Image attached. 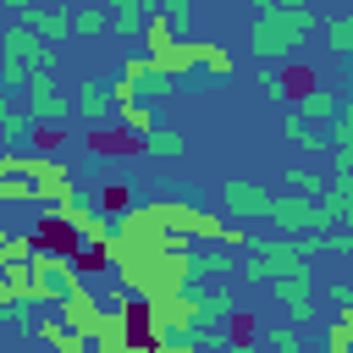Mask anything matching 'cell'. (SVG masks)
<instances>
[{"label": "cell", "mask_w": 353, "mask_h": 353, "mask_svg": "<svg viewBox=\"0 0 353 353\" xmlns=\"http://www.w3.org/2000/svg\"><path fill=\"white\" fill-rule=\"evenodd\" d=\"M55 61H61V50L44 39V44H39V72H55Z\"/></svg>", "instance_id": "cell-35"}, {"label": "cell", "mask_w": 353, "mask_h": 353, "mask_svg": "<svg viewBox=\"0 0 353 353\" xmlns=\"http://www.w3.org/2000/svg\"><path fill=\"white\" fill-rule=\"evenodd\" d=\"M292 110H298L303 121H314V127H320V121H331V116L342 110V99H336L331 88H309V94H298V99H292Z\"/></svg>", "instance_id": "cell-18"}, {"label": "cell", "mask_w": 353, "mask_h": 353, "mask_svg": "<svg viewBox=\"0 0 353 353\" xmlns=\"http://www.w3.org/2000/svg\"><path fill=\"white\" fill-rule=\"evenodd\" d=\"M232 270H237V259H232V254H221L215 243H210L204 254H193V276H232Z\"/></svg>", "instance_id": "cell-26"}, {"label": "cell", "mask_w": 353, "mask_h": 353, "mask_svg": "<svg viewBox=\"0 0 353 353\" xmlns=\"http://www.w3.org/2000/svg\"><path fill=\"white\" fill-rule=\"evenodd\" d=\"M110 265H116L121 287H127L132 298H143V303L193 287V248H188V237H176V232H160V237H149V243H127Z\"/></svg>", "instance_id": "cell-1"}, {"label": "cell", "mask_w": 353, "mask_h": 353, "mask_svg": "<svg viewBox=\"0 0 353 353\" xmlns=\"http://www.w3.org/2000/svg\"><path fill=\"white\" fill-rule=\"evenodd\" d=\"M325 143H331V160H336V171H353V110H347V105L331 116V132H325Z\"/></svg>", "instance_id": "cell-16"}, {"label": "cell", "mask_w": 353, "mask_h": 353, "mask_svg": "<svg viewBox=\"0 0 353 353\" xmlns=\"http://www.w3.org/2000/svg\"><path fill=\"white\" fill-rule=\"evenodd\" d=\"M39 44H44V39H39L28 22H17V28L0 39V83H6V88H22V83L39 72Z\"/></svg>", "instance_id": "cell-6"}, {"label": "cell", "mask_w": 353, "mask_h": 353, "mask_svg": "<svg viewBox=\"0 0 353 353\" xmlns=\"http://www.w3.org/2000/svg\"><path fill=\"white\" fill-rule=\"evenodd\" d=\"M6 171H11V149H6V154H0V176H6Z\"/></svg>", "instance_id": "cell-37"}, {"label": "cell", "mask_w": 353, "mask_h": 353, "mask_svg": "<svg viewBox=\"0 0 353 353\" xmlns=\"http://www.w3.org/2000/svg\"><path fill=\"white\" fill-rule=\"evenodd\" d=\"M105 11H110V33L132 39V33L143 28V17L154 11V0H105Z\"/></svg>", "instance_id": "cell-17"}, {"label": "cell", "mask_w": 353, "mask_h": 353, "mask_svg": "<svg viewBox=\"0 0 353 353\" xmlns=\"http://www.w3.org/2000/svg\"><path fill=\"white\" fill-rule=\"evenodd\" d=\"M265 342H270L276 353H298V347H303V336H298V325H270V331H265Z\"/></svg>", "instance_id": "cell-30"}, {"label": "cell", "mask_w": 353, "mask_h": 353, "mask_svg": "<svg viewBox=\"0 0 353 353\" xmlns=\"http://www.w3.org/2000/svg\"><path fill=\"white\" fill-rule=\"evenodd\" d=\"M99 314H105V303H99V298L88 292V281H83V287H72V292L61 298V320H66L72 331H83V336H88V331L99 325Z\"/></svg>", "instance_id": "cell-14"}, {"label": "cell", "mask_w": 353, "mask_h": 353, "mask_svg": "<svg viewBox=\"0 0 353 353\" xmlns=\"http://www.w3.org/2000/svg\"><path fill=\"white\" fill-rule=\"evenodd\" d=\"M138 143H143V149H149L154 160H176V154L188 149V138H182V132H160V127H149V132H143Z\"/></svg>", "instance_id": "cell-24"}, {"label": "cell", "mask_w": 353, "mask_h": 353, "mask_svg": "<svg viewBox=\"0 0 353 353\" xmlns=\"http://www.w3.org/2000/svg\"><path fill=\"white\" fill-rule=\"evenodd\" d=\"M72 287H83V270H77V254H61V248H33V303H61Z\"/></svg>", "instance_id": "cell-4"}, {"label": "cell", "mask_w": 353, "mask_h": 353, "mask_svg": "<svg viewBox=\"0 0 353 353\" xmlns=\"http://www.w3.org/2000/svg\"><path fill=\"white\" fill-rule=\"evenodd\" d=\"M55 221L77 237V248H99V243H105V232H110V215H105V210H94V204H77V199L55 204Z\"/></svg>", "instance_id": "cell-9"}, {"label": "cell", "mask_w": 353, "mask_h": 353, "mask_svg": "<svg viewBox=\"0 0 353 353\" xmlns=\"http://www.w3.org/2000/svg\"><path fill=\"white\" fill-rule=\"evenodd\" d=\"M325 298H331V303H342V309H347V303H353V281H331V287H325Z\"/></svg>", "instance_id": "cell-34"}, {"label": "cell", "mask_w": 353, "mask_h": 353, "mask_svg": "<svg viewBox=\"0 0 353 353\" xmlns=\"http://www.w3.org/2000/svg\"><path fill=\"white\" fill-rule=\"evenodd\" d=\"M325 50H331V55H353V17H347V11L325 22Z\"/></svg>", "instance_id": "cell-25"}, {"label": "cell", "mask_w": 353, "mask_h": 353, "mask_svg": "<svg viewBox=\"0 0 353 353\" xmlns=\"http://www.w3.org/2000/svg\"><path fill=\"white\" fill-rule=\"evenodd\" d=\"M193 72H199V77H232V50H221V44H193Z\"/></svg>", "instance_id": "cell-22"}, {"label": "cell", "mask_w": 353, "mask_h": 353, "mask_svg": "<svg viewBox=\"0 0 353 353\" xmlns=\"http://www.w3.org/2000/svg\"><path fill=\"white\" fill-rule=\"evenodd\" d=\"M33 303H0V325H33Z\"/></svg>", "instance_id": "cell-32"}, {"label": "cell", "mask_w": 353, "mask_h": 353, "mask_svg": "<svg viewBox=\"0 0 353 353\" xmlns=\"http://www.w3.org/2000/svg\"><path fill=\"white\" fill-rule=\"evenodd\" d=\"M88 342H94V347H105V353H121V347L132 342V314H127V309H105V314H99V325L88 331Z\"/></svg>", "instance_id": "cell-15"}, {"label": "cell", "mask_w": 353, "mask_h": 353, "mask_svg": "<svg viewBox=\"0 0 353 353\" xmlns=\"http://www.w3.org/2000/svg\"><path fill=\"white\" fill-rule=\"evenodd\" d=\"M259 221H276L281 232H331V215H325V204H320V199H309V193H281V199L270 193Z\"/></svg>", "instance_id": "cell-5"}, {"label": "cell", "mask_w": 353, "mask_h": 353, "mask_svg": "<svg viewBox=\"0 0 353 353\" xmlns=\"http://www.w3.org/2000/svg\"><path fill=\"white\" fill-rule=\"evenodd\" d=\"M309 28H314V11H259L248 28V50L265 66H281V61H292V50Z\"/></svg>", "instance_id": "cell-3"}, {"label": "cell", "mask_w": 353, "mask_h": 353, "mask_svg": "<svg viewBox=\"0 0 353 353\" xmlns=\"http://www.w3.org/2000/svg\"><path fill=\"white\" fill-rule=\"evenodd\" d=\"M281 182H287V193H309V199H320V188H325V176H314L309 165H292V171H281Z\"/></svg>", "instance_id": "cell-28"}, {"label": "cell", "mask_w": 353, "mask_h": 353, "mask_svg": "<svg viewBox=\"0 0 353 353\" xmlns=\"http://www.w3.org/2000/svg\"><path fill=\"white\" fill-rule=\"evenodd\" d=\"M17 22H28L39 39H50V44H61V39H72V11H61V6H22L17 11Z\"/></svg>", "instance_id": "cell-12"}, {"label": "cell", "mask_w": 353, "mask_h": 353, "mask_svg": "<svg viewBox=\"0 0 353 353\" xmlns=\"http://www.w3.org/2000/svg\"><path fill=\"white\" fill-rule=\"evenodd\" d=\"M22 110H28L33 127H44V121H66V116H72V94L55 83V72H33V77L22 83Z\"/></svg>", "instance_id": "cell-7"}, {"label": "cell", "mask_w": 353, "mask_h": 353, "mask_svg": "<svg viewBox=\"0 0 353 353\" xmlns=\"http://www.w3.org/2000/svg\"><path fill=\"white\" fill-rule=\"evenodd\" d=\"M28 138H33L28 110H22V105H11V99L0 94V143H6V149H17V143H28Z\"/></svg>", "instance_id": "cell-19"}, {"label": "cell", "mask_w": 353, "mask_h": 353, "mask_svg": "<svg viewBox=\"0 0 353 353\" xmlns=\"http://www.w3.org/2000/svg\"><path fill=\"white\" fill-rule=\"evenodd\" d=\"M221 199H226V210H232L237 221H259V215H265V199H270V193H265L259 182H248V176H232V182L221 188Z\"/></svg>", "instance_id": "cell-13"}, {"label": "cell", "mask_w": 353, "mask_h": 353, "mask_svg": "<svg viewBox=\"0 0 353 353\" xmlns=\"http://www.w3.org/2000/svg\"><path fill=\"white\" fill-rule=\"evenodd\" d=\"M0 243H6V226H0Z\"/></svg>", "instance_id": "cell-38"}, {"label": "cell", "mask_w": 353, "mask_h": 353, "mask_svg": "<svg viewBox=\"0 0 353 353\" xmlns=\"http://www.w3.org/2000/svg\"><path fill=\"white\" fill-rule=\"evenodd\" d=\"M0 6H11V11H22V6H33V0H0Z\"/></svg>", "instance_id": "cell-36"}, {"label": "cell", "mask_w": 353, "mask_h": 353, "mask_svg": "<svg viewBox=\"0 0 353 353\" xmlns=\"http://www.w3.org/2000/svg\"><path fill=\"white\" fill-rule=\"evenodd\" d=\"M325 347L331 353H347L353 347V309H336V325L325 331Z\"/></svg>", "instance_id": "cell-29"}, {"label": "cell", "mask_w": 353, "mask_h": 353, "mask_svg": "<svg viewBox=\"0 0 353 353\" xmlns=\"http://www.w3.org/2000/svg\"><path fill=\"white\" fill-rule=\"evenodd\" d=\"M270 287H276V298H281V309H287L292 320H309V314H314V259L270 276Z\"/></svg>", "instance_id": "cell-8"}, {"label": "cell", "mask_w": 353, "mask_h": 353, "mask_svg": "<svg viewBox=\"0 0 353 353\" xmlns=\"http://www.w3.org/2000/svg\"><path fill=\"white\" fill-rule=\"evenodd\" d=\"M33 331H39L50 347H61V353H83V347H88V336H83V331H72L66 320H33Z\"/></svg>", "instance_id": "cell-21"}, {"label": "cell", "mask_w": 353, "mask_h": 353, "mask_svg": "<svg viewBox=\"0 0 353 353\" xmlns=\"http://www.w3.org/2000/svg\"><path fill=\"white\" fill-rule=\"evenodd\" d=\"M154 215H160L165 232L193 237V243H221V248H243V243H248L243 226H221V215L199 210L193 199H154Z\"/></svg>", "instance_id": "cell-2"}, {"label": "cell", "mask_w": 353, "mask_h": 353, "mask_svg": "<svg viewBox=\"0 0 353 353\" xmlns=\"http://www.w3.org/2000/svg\"><path fill=\"white\" fill-rule=\"evenodd\" d=\"M72 116H83L88 127H110L116 121V99H110V83H77V94H72Z\"/></svg>", "instance_id": "cell-11"}, {"label": "cell", "mask_w": 353, "mask_h": 353, "mask_svg": "<svg viewBox=\"0 0 353 353\" xmlns=\"http://www.w3.org/2000/svg\"><path fill=\"white\" fill-rule=\"evenodd\" d=\"M259 94L270 99V105H287V77L270 66V72H259Z\"/></svg>", "instance_id": "cell-31"}, {"label": "cell", "mask_w": 353, "mask_h": 353, "mask_svg": "<svg viewBox=\"0 0 353 353\" xmlns=\"http://www.w3.org/2000/svg\"><path fill=\"white\" fill-rule=\"evenodd\" d=\"M154 11L171 22V33L188 39V28H193V0H154Z\"/></svg>", "instance_id": "cell-27"}, {"label": "cell", "mask_w": 353, "mask_h": 353, "mask_svg": "<svg viewBox=\"0 0 353 353\" xmlns=\"http://www.w3.org/2000/svg\"><path fill=\"white\" fill-rule=\"evenodd\" d=\"M281 138H292V143H298V149H309V154H320V149H325V132H320L314 121H303V116H298L292 105H287V121H281Z\"/></svg>", "instance_id": "cell-20"}, {"label": "cell", "mask_w": 353, "mask_h": 353, "mask_svg": "<svg viewBox=\"0 0 353 353\" xmlns=\"http://www.w3.org/2000/svg\"><path fill=\"white\" fill-rule=\"evenodd\" d=\"M105 28H110L105 0H88V6H77V11H72V33H83V39H99Z\"/></svg>", "instance_id": "cell-23"}, {"label": "cell", "mask_w": 353, "mask_h": 353, "mask_svg": "<svg viewBox=\"0 0 353 353\" xmlns=\"http://www.w3.org/2000/svg\"><path fill=\"white\" fill-rule=\"evenodd\" d=\"M121 83H127L138 99H149V105H154V99H165V94L176 88V77H165L149 55H127V61H121Z\"/></svg>", "instance_id": "cell-10"}, {"label": "cell", "mask_w": 353, "mask_h": 353, "mask_svg": "<svg viewBox=\"0 0 353 353\" xmlns=\"http://www.w3.org/2000/svg\"><path fill=\"white\" fill-rule=\"evenodd\" d=\"M33 248H39V237H11V232H6V243H0V254H17V259H28Z\"/></svg>", "instance_id": "cell-33"}]
</instances>
